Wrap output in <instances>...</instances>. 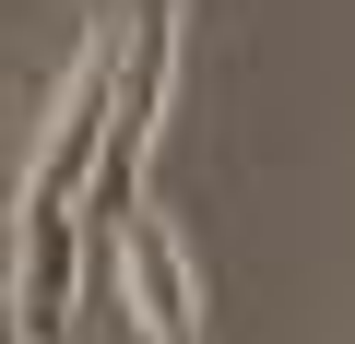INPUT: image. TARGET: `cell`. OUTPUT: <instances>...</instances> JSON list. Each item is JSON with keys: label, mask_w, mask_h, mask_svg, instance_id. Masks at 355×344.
I'll list each match as a JSON object with an SVG mask.
<instances>
[{"label": "cell", "mask_w": 355, "mask_h": 344, "mask_svg": "<svg viewBox=\"0 0 355 344\" xmlns=\"http://www.w3.org/2000/svg\"><path fill=\"white\" fill-rule=\"evenodd\" d=\"M119 60H130V13L119 24H83L60 95H48V131L24 154V190H12V344H60L71 332V273H83V202H95V166H107V131H119Z\"/></svg>", "instance_id": "6da1fadb"}, {"label": "cell", "mask_w": 355, "mask_h": 344, "mask_svg": "<svg viewBox=\"0 0 355 344\" xmlns=\"http://www.w3.org/2000/svg\"><path fill=\"white\" fill-rule=\"evenodd\" d=\"M107 285H119V309H130L142 344H202V273H190V249H178L154 214L107 226Z\"/></svg>", "instance_id": "7a4b0ae2"}]
</instances>
